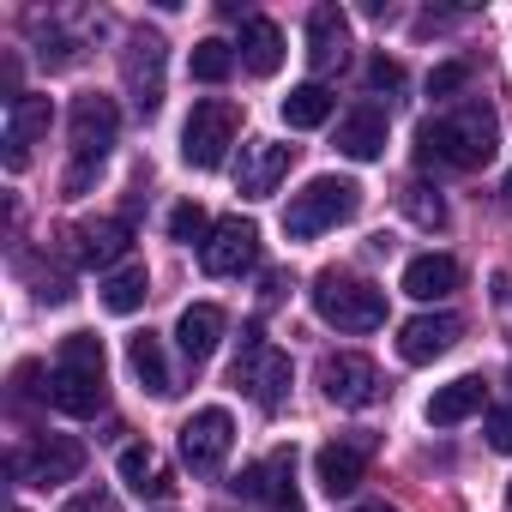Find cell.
Wrapping results in <instances>:
<instances>
[{"label": "cell", "instance_id": "36", "mask_svg": "<svg viewBox=\"0 0 512 512\" xmlns=\"http://www.w3.org/2000/svg\"><path fill=\"white\" fill-rule=\"evenodd\" d=\"M356 512H398V506H386V500H374V506H356Z\"/></svg>", "mask_w": 512, "mask_h": 512}, {"label": "cell", "instance_id": "34", "mask_svg": "<svg viewBox=\"0 0 512 512\" xmlns=\"http://www.w3.org/2000/svg\"><path fill=\"white\" fill-rule=\"evenodd\" d=\"M61 512H121V500H115L109 488H85V494H73Z\"/></svg>", "mask_w": 512, "mask_h": 512}, {"label": "cell", "instance_id": "18", "mask_svg": "<svg viewBox=\"0 0 512 512\" xmlns=\"http://www.w3.org/2000/svg\"><path fill=\"white\" fill-rule=\"evenodd\" d=\"M350 61V19L338 7H314L308 13V67L314 73H338Z\"/></svg>", "mask_w": 512, "mask_h": 512}, {"label": "cell", "instance_id": "21", "mask_svg": "<svg viewBox=\"0 0 512 512\" xmlns=\"http://www.w3.org/2000/svg\"><path fill=\"white\" fill-rule=\"evenodd\" d=\"M482 398H488V386H482V374H458V380H446V386H434V398H428V422L434 428H458V422H470L476 410H482Z\"/></svg>", "mask_w": 512, "mask_h": 512}, {"label": "cell", "instance_id": "40", "mask_svg": "<svg viewBox=\"0 0 512 512\" xmlns=\"http://www.w3.org/2000/svg\"><path fill=\"white\" fill-rule=\"evenodd\" d=\"M13 512H25V506H13Z\"/></svg>", "mask_w": 512, "mask_h": 512}, {"label": "cell", "instance_id": "24", "mask_svg": "<svg viewBox=\"0 0 512 512\" xmlns=\"http://www.w3.org/2000/svg\"><path fill=\"white\" fill-rule=\"evenodd\" d=\"M241 67L253 73V79H272L278 67H284V31L272 25V19H241Z\"/></svg>", "mask_w": 512, "mask_h": 512}, {"label": "cell", "instance_id": "14", "mask_svg": "<svg viewBox=\"0 0 512 512\" xmlns=\"http://www.w3.org/2000/svg\"><path fill=\"white\" fill-rule=\"evenodd\" d=\"M368 458H374V440L368 434H350V440H326L314 452V482L338 500V494H356L362 476H368Z\"/></svg>", "mask_w": 512, "mask_h": 512}, {"label": "cell", "instance_id": "27", "mask_svg": "<svg viewBox=\"0 0 512 512\" xmlns=\"http://www.w3.org/2000/svg\"><path fill=\"white\" fill-rule=\"evenodd\" d=\"M121 482H127L133 494H151V500H169V494H175V482H169V470L157 464L151 446H127V452H121Z\"/></svg>", "mask_w": 512, "mask_h": 512}, {"label": "cell", "instance_id": "32", "mask_svg": "<svg viewBox=\"0 0 512 512\" xmlns=\"http://www.w3.org/2000/svg\"><path fill=\"white\" fill-rule=\"evenodd\" d=\"M464 85H470V67H464V61H446V67L428 73V97H452V91H464Z\"/></svg>", "mask_w": 512, "mask_h": 512}, {"label": "cell", "instance_id": "22", "mask_svg": "<svg viewBox=\"0 0 512 512\" xmlns=\"http://www.w3.org/2000/svg\"><path fill=\"white\" fill-rule=\"evenodd\" d=\"M338 151H344L350 163H374V157L386 151V109H374V103L350 109V115L338 121Z\"/></svg>", "mask_w": 512, "mask_h": 512}, {"label": "cell", "instance_id": "11", "mask_svg": "<svg viewBox=\"0 0 512 512\" xmlns=\"http://www.w3.org/2000/svg\"><path fill=\"white\" fill-rule=\"evenodd\" d=\"M253 260H260V223L253 217H223L199 247V266L211 278H241Z\"/></svg>", "mask_w": 512, "mask_h": 512}, {"label": "cell", "instance_id": "37", "mask_svg": "<svg viewBox=\"0 0 512 512\" xmlns=\"http://www.w3.org/2000/svg\"><path fill=\"white\" fill-rule=\"evenodd\" d=\"M500 302H506V308H512V284H500Z\"/></svg>", "mask_w": 512, "mask_h": 512}, {"label": "cell", "instance_id": "35", "mask_svg": "<svg viewBox=\"0 0 512 512\" xmlns=\"http://www.w3.org/2000/svg\"><path fill=\"white\" fill-rule=\"evenodd\" d=\"M368 85H374V91H398V85H404V67L386 61V55H374V61H368Z\"/></svg>", "mask_w": 512, "mask_h": 512}, {"label": "cell", "instance_id": "6", "mask_svg": "<svg viewBox=\"0 0 512 512\" xmlns=\"http://www.w3.org/2000/svg\"><path fill=\"white\" fill-rule=\"evenodd\" d=\"M229 380H235L253 404H260V410H278V404L290 398V356L272 350V344L260 338V326H247V350L235 356Z\"/></svg>", "mask_w": 512, "mask_h": 512}, {"label": "cell", "instance_id": "33", "mask_svg": "<svg viewBox=\"0 0 512 512\" xmlns=\"http://www.w3.org/2000/svg\"><path fill=\"white\" fill-rule=\"evenodd\" d=\"M482 434H488V446H494V452H512V404L488 410V428H482Z\"/></svg>", "mask_w": 512, "mask_h": 512}, {"label": "cell", "instance_id": "3", "mask_svg": "<svg viewBox=\"0 0 512 512\" xmlns=\"http://www.w3.org/2000/svg\"><path fill=\"white\" fill-rule=\"evenodd\" d=\"M314 314L338 332H380L386 326V290L368 284L362 272H344V266H326L308 290Z\"/></svg>", "mask_w": 512, "mask_h": 512}, {"label": "cell", "instance_id": "2", "mask_svg": "<svg viewBox=\"0 0 512 512\" xmlns=\"http://www.w3.org/2000/svg\"><path fill=\"white\" fill-rule=\"evenodd\" d=\"M49 404L61 416H79V422L109 404V356H103V338L97 332L61 338V356L49 368Z\"/></svg>", "mask_w": 512, "mask_h": 512}, {"label": "cell", "instance_id": "15", "mask_svg": "<svg viewBox=\"0 0 512 512\" xmlns=\"http://www.w3.org/2000/svg\"><path fill=\"white\" fill-rule=\"evenodd\" d=\"M73 260L79 266H97V272H109V266H121L127 260V247H133V223L127 217H91V223H73Z\"/></svg>", "mask_w": 512, "mask_h": 512}, {"label": "cell", "instance_id": "30", "mask_svg": "<svg viewBox=\"0 0 512 512\" xmlns=\"http://www.w3.org/2000/svg\"><path fill=\"white\" fill-rule=\"evenodd\" d=\"M211 229H217V223H211V217H205V205H193V199H181V205L169 211V235H175V241H187V247H193V241L205 247V235H211Z\"/></svg>", "mask_w": 512, "mask_h": 512}, {"label": "cell", "instance_id": "28", "mask_svg": "<svg viewBox=\"0 0 512 512\" xmlns=\"http://www.w3.org/2000/svg\"><path fill=\"white\" fill-rule=\"evenodd\" d=\"M145 296H151V278H145V266H121V272H109L103 278V308L109 314H139L145 308Z\"/></svg>", "mask_w": 512, "mask_h": 512}, {"label": "cell", "instance_id": "4", "mask_svg": "<svg viewBox=\"0 0 512 512\" xmlns=\"http://www.w3.org/2000/svg\"><path fill=\"white\" fill-rule=\"evenodd\" d=\"M356 211H362V187H356V181H344V175H314L302 193H290V205H284V235H290V241H314V235L350 223Z\"/></svg>", "mask_w": 512, "mask_h": 512}, {"label": "cell", "instance_id": "38", "mask_svg": "<svg viewBox=\"0 0 512 512\" xmlns=\"http://www.w3.org/2000/svg\"><path fill=\"white\" fill-rule=\"evenodd\" d=\"M506 512H512V482H506Z\"/></svg>", "mask_w": 512, "mask_h": 512}, {"label": "cell", "instance_id": "16", "mask_svg": "<svg viewBox=\"0 0 512 512\" xmlns=\"http://www.w3.org/2000/svg\"><path fill=\"white\" fill-rule=\"evenodd\" d=\"M290 145H278V139H247L241 145V169H235V187L247 193V199H272L278 187H284V175H290Z\"/></svg>", "mask_w": 512, "mask_h": 512}, {"label": "cell", "instance_id": "31", "mask_svg": "<svg viewBox=\"0 0 512 512\" xmlns=\"http://www.w3.org/2000/svg\"><path fill=\"white\" fill-rule=\"evenodd\" d=\"M404 211H410V223H422V229H440L446 223V199L434 193V187H404Z\"/></svg>", "mask_w": 512, "mask_h": 512}, {"label": "cell", "instance_id": "13", "mask_svg": "<svg viewBox=\"0 0 512 512\" xmlns=\"http://www.w3.org/2000/svg\"><path fill=\"white\" fill-rule=\"evenodd\" d=\"M121 79H127L133 109H139V115H157V103H163V37H157V31H133V37H127Z\"/></svg>", "mask_w": 512, "mask_h": 512}, {"label": "cell", "instance_id": "5", "mask_svg": "<svg viewBox=\"0 0 512 512\" xmlns=\"http://www.w3.org/2000/svg\"><path fill=\"white\" fill-rule=\"evenodd\" d=\"M235 133H241V109H235L229 97L193 103V115H187V127H181V157H187V169H217V163L229 157Z\"/></svg>", "mask_w": 512, "mask_h": 512}, {"label": "cell", "instance_id": "1", "mask_svg": "<svg viewBox=\"0 0 512 512\" xmlns=\"http://www.w3.org/2000/svg\"><path fill=\"white\" fill-rule=\"evenodd\" d=\"M494 145H500V121H494V109L482 97H464L458 109L428 115L416 127V163L422 169H458V175H470V169H482L494 157Z\"/></svg>", "mask_w": 512, "mask_h": 512}, {"label": "cell", "instance_id": "29", "mask_svg": "<svg viewBox=\"0 0 512 512\" xmlns=\"http://www.w3.org/2000/svg\"><path fill=\"white\" fill-rule=\"evenodd\" d=\"M187 67H193L199 85H223V79L235 73V49L217 43V37H205V43H193V61H187Z\"/></svg>", "mask_w": 512, "mask_h": 512}, {"label": "cell", "instance_id": "39", "mask_svg": "<svg viewBox=\"0 0 512 512\" xmlns=\"http://www.w3.org/2000/svg\"><path fill=\"white\" fill-rule=\"evenodd\" d=\"M506 193H512V175H506Z\"/></svg>", "mask_w": 512, "mask_h": 512}, {"label": "cell", "instance_id": "12", "mask_svg": "<svg viewBox=\"0 0 512 512\" xmlns=\"http://www.w3.org/2000/svg\"><path fill=\"white\" fill-rule=\"evenodd\" d=\"M85 470V446L73 434H43L31 452H13V476L31 482V488H55V482H73Z\"/></svg>", "mask_w": 512, "mask_h": 512}, {"label": "cell", "instance_id": "20", "mask_svg": "<svg viewBox=\"0 0 512 512\" xmlns=\"http://www.w3.org/2000/svg\"><path fill=\"white\" fill-rule=\"evenodd\" d=\"M458 284H464V266L452 253H416L404 266V296H416V302H446Z\"/></svg>", "mask_w": 512, "mask_h": 512}, {"label": "cell", "instance_id": "8", "mask_svg": "<svg viewBox=\"0 0 512 512\" xmlns=\"http://www.w3.org/2000/svg\"><path fill=\"white\" fill-rule=\"evenodd\" d=\"M235 494L266 500L272 512H308V506H302V488H296V446H278L272 458L247 464V470L235 476Z\"/></svg>", "mask_w": 512, "mask_h": 512}, {"label": "cell", "instance_id": "7", "mask_svg": "<svg viewBox=\"0 0 512 512\" xmlns=\"http://www.w3.org/2000/svg\"><path fill=\"white\" fill-rule=\"evenodd\" d=\"M67 139H73V163H85V169H103L109 145L121 139V109H115V97H103V91H85V97H73Z\"/></svg>", "mask_w": 512, "mask_h": 512}, {"label": "cell", "instance_id": "9", "mask_svg": "<svg viewBox=\"0 0 512 512\" xmlns=\"http://www.w3.org/2000/svg\"><path fill=\"white\" fill-rule=\"evenodd\" d=\"M320 392H326L338 410H368V404L386 392V380H380V368H374L368 356L338 350V356H326V362H320Z\"/></svg>", "mask_w": 512, "mask_h": 512}, {"label": "cell", "instance_id": "10", "mask_svg": "<svg viewBox=\"0 0 512 512\" xmlns=\"http://www.w3.org/2000/svg\"><path fill=\"white\" fill-rule=\"evenodd\" d=\"M229 446H235V416L223 404H205V410H193L181 422V458H187V470L211 476L229 458Z\"/></svg>", "mask_w": 512, "mask_h": 512}, {"label": "cell", "instance_id": "25", "mask_svg": "<svg viewBox=\"0 0 512 512\" xmlns=\"http://www.w3.org/2000/svg\"><path fill=\"white\" fill-rule=\"evenodd\" d=\"M127 362H133V374H139V386H145L151 398H169V392H175V374H169L163 338H151V332L127 338Z\"/></svg>", "mask_w": 512, "mask_h": 512}, {"label": "cell", "instance_id": "23", "mask_svg": "<svg viewBox=\"0 0 512 512\" xmlns=\"http://www.w3.org/2000/svg\"><path fill=\"white\" fill-rule=\"evenodd\" d=\"M175 344H181L187 362H205V356L223 344V308H217V302H193V308H181V320H175Z\"/></svg>", "mask_w": 512, "mask_h": 512}, {"label": "cell", "instance_id": "26", "mask_svg": "<svg viewBox=\"0 0 512 512\" xmlns=\"http://www.w3.org/2000/svg\"><path fill=\"white\" fill-rule=\"evenodd\" d=\"M278 109H284V127H296V133H308V127H326V121H332V109H338V97H332V91H326L320 79H308V85H296V91H290V97H284Z\"/></svg>", "mask_w": 512, "mask_h": 512}, {"label": "cell", "instance_id": "19", "mask_svg": "<svg viewBox=\"0 0 512 512\" xmlns=\"http://www.w3.org/2000/svg\"><path fill=\"white\" fill-rule=\"evenodd\" d=\"M49 121H55L49 97H19V103H7V169H13V175L31 163V145H37V133H49Z\"/></svg>", "mask_w": 512, "mask_h": 512}, {"label": "cell", "instance_id": "17", "mask_svg": "<svg viewBox=\"0 0 512 512\" xmlns=\"http://www.w3.org/2000/svg\"><path fill=\"white\" fill-rule=\"evenodd\" d=\"M458 338H464V320H458V314H416V320L398 326V356H404L410 368H422V362L446 356Z\"/></svg>", "mask_w": 512, "mask_h": 512}]
</instances>
